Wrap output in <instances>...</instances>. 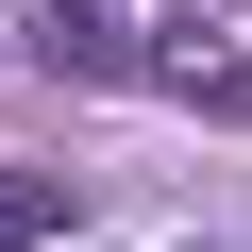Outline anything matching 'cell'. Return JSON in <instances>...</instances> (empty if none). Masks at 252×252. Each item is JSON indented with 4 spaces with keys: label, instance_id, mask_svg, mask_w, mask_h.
<instances>
[{
    "label": "cell",
    "instance_id": "obj_1",
    "mask_svg": "<svg viewBox=\"0 0 252 252\" xmlns=\"http://www.w3.org/2000/svg\"><path fill=\"white\" fill-rule=\"evenodd\" d=\"M34 67H67V84H219V51L135 17V0H34Z\"/></svg>",
    "mask_w": 252,
    "mask_h": 252
},
{
    "label": "cell",
    "instance_id": "obj_2",
    "mask_svg": "<svg viewBox=\"0 0 252 252\" xmlns=\"http://www.w3.org/2000/svg\"><path fill=\"white\" fill-rule=\"evenodd\" d=\"M34 235H67V185L51 168H0V252H34Z\"/></svg>",
    "mask_w": 252,
    "mask_h": 252
}]
</instances>
